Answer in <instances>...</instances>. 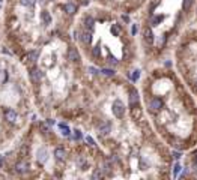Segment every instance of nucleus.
Listing matches in <instances>:
<instances>
[{"instance_id":"32","label":"nucleus","mask_w":197,"mask_h":180,"mask_svg":"<svg viewBox=\"0 0 197 180\" xmlns=\"http://www.w3.org/2000/svg\"><path fill=\"white\" fill-rule=\"evenodd\" d=\"M173 156H174V159H179V158H181V153H178V152H174V153H173Z\"/></svg>"},{"instance_id":"1","label":"nucleus","mask_w":197,"mask_h":180,"mask_svg":"<svg viewBox=\"0 0 197 180\" xmlns=\"http://www.w3.org/2000/svg\"><path fill=\"white\" fill-rule=\"evenodd\" d=\"M113 114L116 116V117H124V114H125V105L122 104V101H116L113 102Z\"/></svg>"},{"instance_id":"8","label":"nucleus","mask_w":197,"mask_h":180,"mask_svg":"<svg viewBox=\"0 0 197 180\" xmlns=\"http://www.w3.org/2000/svg\"><path fill=\"white\" fill-rule=\"evenodd\" d=\"M78 39H80L84 45H89L90 42H92V33H90V30H89V32H83V33H80Z\"/></svg>"},{"instance_id":"2","label":"nucleus","mask_w":197,"mask_h":180,"mask_svg":"<svg viewBox=\"0 0 197 180\" xmlns=\"http://www.w3.org/2000/svg\"><path fill=\"white\" fill-rule=\"evenodd\" d=\"M162 102L161 99H158V98H152L151 101H148V108H149V111H158L160 108H161Z\"/></svg>"},{"instance_id":"31","label":"nucleus","mask_w":197,"mask_h":180,"mask_svg":"<svg viewBox=\"0 0 197 180\" xmlns=\"http://www.w3.org/2000/svg\"><path fill=\"white\" fill-rule=\"evenodd\" d=\"M137 33V24H132V35Z\"/></svg>"},{"instance_id":"5","label":"nucleus","mask_w":197,"mask_h":180,"mask_svg":"<svg viewBox=\"0 0 197 180\" xmlns=\"http://www.w3.org/2000/svg\"><path fill=\"white\" fill-rule=\"evenodd\" d=\"M5 120H8L9 123L17 122V111L12 110V108H8V110L5 111Z\"/></svg>"},{"instance_id":"7","label":"nucleus","mask_w":197,"mask_h":180,"mask_svg":"<svg viewBox=\"0 0 197 180\" xmlns=\"http://www.w3.org/2000/svg\"><path fill=\"white\" fill-rule=\"evenodd\" d=\"M63 11L66 12L68 15H74V14L77 12V5L72 3V2H68V3L63 5Z\"/></svg>"},{"instance_id":"17","label":"nucleus","mask_w":197,"mask_h":180,"mask_svg":"<svg viewBox=\"0 0 197 180\" xmlns=\"http://www.w3.org/2000/svg\"><path fill=\"white\" fill-rule=\"evenodd\" d=\"M59 129L62 131V134L65 135V137H69L71 135V131H69V128L66 126V125H63V123H59Z\"/></svg>"},{"instance_id":"21","label":"nucleus","mask_w":197,"mask_h":180,"mask_svg":"<svg viewBox=\"0 0 197 180\" xmlns=\"http://www.w3.org/2000/svg\"><path fill=\"white\" fill-rule=\"evenodd\" d=\"M111 33L113 35L120 33V26H119V24H113V27H111Z\"/></svg>"},{"instance_id":"35","label":"nucleus","mask_w":197,"mask_h":180,"mask_svg":"<svg viewBox=\"0 0 197 180\" xmlns=\"http://www.w3.org/2000/svg\"><path fill=\"white\" fill-rule=\"evenodd\" d=\"M196 155H197V152H196Z\"/></svg>"},{"instance_id":"15","label":"nucleus","mask_w":197,"mask_h":180,"mask_svg":"<svg viewBox=\"0 0 197 180\" xmlns=\"http://www.w3.org/2000/svg\"><path fill=\"white\" fill-rule=\"evenodd\" d=\"M84 26H86V29H87V30H93V27H95V20H93L92 17H86V20H84Z\"/></svg>"},{"instance_id":"19","label":"nucleus","mask_w":197,"mask_h":180,"mask_svg":"<svg viewBox=\"0 0 197 180\" xmlns=\"http://www.w3.org/2000/svg\"><path fill=\"white\" fill-rule=\"evenodd\" d=\"M20 3H21L23 6H27V8H30V6H35L36 0H20Z\"/></svg>"},{"instance_id":"22","label":"nucleus","mask_w":197,"mask_h":180,"mask_svg":"<svg viewBox=\"0 0 197 180\" xmlns=\"http://www.w3.org/2000/svg\"><path fill=\"white\" fill-rule=\"evenodd\" d=\"M101 177H103V173H101V168H99V170H96V171H93L92 179H101Z\"/></svg>"},{"instance_id":"20","label":"nucleus","mask_w":197,"mask_h":180,"mask_svg":"<svg viewBox=\"0 0 197 180\" xmlns=\"http://www.w3.org/2000/svg\"><path fill=\"white\" fill-rule=\"evenodd\" d=\"M101 72H103V75H105V77H113L115 75V71L113 69H108V68H104Z\"/></svg>"},{"instance_id":"18","label":"nucleus","mask_w":197,"mask_h":180,"mask_svg":"<svg viewBox=\"0 0 197 180\" xmlns=\"http://www.w3.org/2000/svg\"><path fill=\"white\" fill-rule=\"evenodd\" d=\"M193 3H194V0H184V3H182L184 11H190V9H191V6H193Z\"/></svg>"},{"instance_id":"34","label":"nucleus","mask_w":197,"mask_h":180,"mask_svg":"<svg viewBox=\"0 0 197 180\" xmlns=\"http://www.w3.org/2000/svg\"><path fill=\"white\" fill-rule=\"evenodd\" d=\"M0 6H2V0H0Z\"/></svg>"},{"instance_id":"33","label":"nucleus","mask_w":197,"mask_h":180,"mask_svg":"<svg viewBox=\"0 0 197 180\" xmlns=\"http://www.w3.org/2000/svg\"><path fill=\"white\" fill-rule=\"evenodd\" d=\"M122 18H124V21H129V18H128V17H127V15H124V17H122Z\"/></svg>"},{"instance_id":"13","label":"nucleus","mask_w":197,"mask_h":180,"mask_svg":"<svg viewBox=\"0 0 197 180\" xmlns=\"http://www.w3.org/2000/svg\"><path fill=\"white\" fill-rule=\"evenodd\" d=\"M27 164L26 162H18L17 165H15V171L18 173V174H24V173H27Z\"/></svg>"},{"instance_id":"12","label":"nucleus","mask_w":197,"mask_h":180,"mask_svg":"<svg viewBox=\"0 0 197 180\" xmlns=\"http://www.w3.org/2000/svg\"><path fill=\"white\" fill-rule=\"evenodd\" d=\"M36 57H38V51H30V53H27L26 56H24V62L26 63H32V62H35Z\"/></svg>"},{"instance_id":"30","label":"nucleus","mask_w":197,"mask_h":180,"mask_svg":"<svg viewBox=\"0 0 197 180\" xmlns=\"http://www.w3.org/2000/svg\"><path fill=\"white\" fill-rule=\"evenodd\" d=\"M89 71H90V74H95V75H96V74L99 72V71H98L96 68H89Z\"/></svg>"},{"instance_id":"27","label":"nucleus","mask_w":197,"mask_h":180,"mask_svg":"<svg viewBox=\"0 0 197 180\" xmlns=\"http://www.w3.org/2000/svg\"><path fill=\"white\" fill-rule=\"evenodd\" d=\"M74 137H75V140H81V132L78 131V129L74 131Z\"/></svg>"},{"instance_id":"24","label":"nucleus","mask_w":197,"mask_h":180,"mask_svg":"<svg viewBox=\"0 0 197 180\" xmlns=\"http://www.w3.org/2000/svg\"><path fill=\"white\" fill-rule=\"evenodd\" d=\"M77 164H78V167H81V168H83V167H84V165H86V159H84V158H78V159H77Z\"/></svg>"},{"instance_id":"23","label":"nucleus","mask_w":197,"mask_h":180,"mask_svg":"<svg viewBox=\"0 0 197 180\" xmlns=\"http://www.w3.org/2000/svg\"><path fill=\"white\" fill-rule=\"evenodd\" d=\"M99 51H101V50H99V45H96V47L92 50V56L93 57H99Z\"/></svg>"},{"instance_id":"9","label":"nucleus","mask_w":197,"mask_h":180,"mask_svg":"<svg viewBox=\"0 0 197 180\" xmlns=\"http://www.w3.org/2000/svg\"><path fill=\"white\" fill-rule=\"evenodd\" d=\"M139 104V93H137V90L132 89L129 92V105L131 107H136Z\"/></svg>"},{"instance_id":"4","label":"nucleus","mask_w":197,"mask_h":180,"mask_svg":"<svg viewBox=\"0 0 197 180\" xmlns=\"http://www.w3.org/2000/svg\"><path fill=\"white\" fill-rule=\"evenodd\" d=\"M42 77H44V74H42L41 69H38V68L30 69V80H32L33 83H39V81L42 80Z\"/></svg>"},{"instance_id":"10","label":"nucleus","mask_w":197,"mask_h":180,"mask_svg":"<svg viewBox=\"0 0 197 180\" xmlns=\"http://www.w3.org/2000/svg\"><path fill=\"white\" fill-rule=\"evenodd\" d=\"M68 59H69L71 62H78L80 60V54H78L77 48H72L71 47L69 50H68Z\"/></svg>"},{"instance_id":"3","label":"nucleus","mask_w":197,"mask_h":180,"mask_svg":"<svg viewBox=\"0 0 197 180\" xmlns=\"http://www.w3.org/2000/svg\"><path fill=\"white\" fill-rule=\"evenodd\" d=\"M36 159H38L41 164H45L47 161H48V152H47L45 147L38 149V152H36Z\"/></svg>"},{"instance_id":"26","label":"nucleus","mask_w":197,"mask_h":180,"mask_svg":"<svg viewBox=\"0 0 197 180\" xmlns=\"http://www.w3.org/2000/svg\"><path fill=\"white\" fill-rule=\"evenodd\" d=\"M179 171H181V165H179V164H176V165L173 167V176H176Z\"/></svg>"},{"instance_id":"28","label":"nucleus","mask_w":197,"mask_h":180,"mask_svg":"<svg viewBox=\"0 0 197 180\" xmlns=\"http://www.w3.org/2000/svg\"><path fill=\"white\" fill-rule=\"evenodd\" d=\"M86 141H87V144H90V146H95V141H93L92 137H86Z\"/></svg>"},{"instance_id":"29","label":"nucleus","mask_w":197,"mask_h":180,"mask_svg":"<svg viewBox=\"0 0 197 180\" xmlns=\"http://www.w3.org/2000/svg\"><path fill=\"white\" fill-rule=\"evenodd\" d=\"M41 131H42L44 134H47V132H48L50 129H48V126H47V125H42V126H41Z\"/></svg>"},{"instance_id":"6","label":"nucleus","mask_w":197,"mask_h":180,"mask_svg":"<svg viewBox=\"0 0 197 180\" xmlns=\"http://www.w3.org/2000/svg\"><path fill=\"white\" fill-rule=\"evenodd\" d=\"M110 129H111V125L108 123V122H103V123L99 125V128H98V132H99V135L105 137V135L110 134Z\"/></svg>"},{"instance_id":"16","label":"nucleus","mask_w":197,"mask_h":180,"mask_svg":"<svg viewBox=\"0 0 197 180\" xmlns=\"http://www.w3.org/2000/svg\"><path fill=\"white\" fill-rule=\"evenodd\" d=\"M145 41H146L149 45L153 44V35H152L151 29H146V30H145Z\"/></svg>"},{"instance_id":"14","label":"nucleus","mask_w":197,"mask_h":180,"mask_svg":"<svg viewBox=\"0 0 197 180\" xmlns=\"http://www.w3.org/2000/svg\"><path fill=\"white\" fill-rule=\"evenodd\" d=\"M54 156H56L57 161H63L66 158V150L65 149H56L54 150Z\"/></svg>"},{"instance_id":"11","label":"nucleus","mask_w":197,"mask_h":180,"mask_svg":"<svg viewBox=\"0 0 197 180\" xmlns=\"http://www.w3.org/2000/svg\"><path fill=\"white\" fill-rule=\"evenodd\" d=\"M41 22H42V24H45V26L51 24V15H50V12H48V11H42V12H41Z\"/></svg>"},{"instance_id":"25","label":"nucleus","mask_w":197,"mask_h":180,"mask_svg":"<svg viewBox=\"0 0 197 180\" xmlns=\"http://www.w3.org/2000/svg\"><path fill=\"white\" fill-rule=\"evenodd\" d=\"M129 77H131V80H132V81H137V80H139V77H140V71H134V74H132V75H129Z\"/></svg>"}]
</instances>
